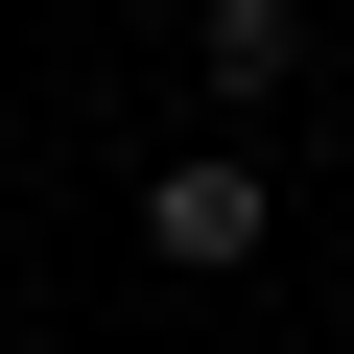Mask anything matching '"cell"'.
<instances>
[{"label": "cell", "instance_id": "1", "mask_svg": "<svg viewBox=\"0 0 354 354\" xmlns=\"http://www.w3.org/2000/svg\"><path fill=\"white\" fill-rule=\"evenodd\" d=\"M142 260H165V283H260V260H283V165H260V142H165V165H142Z\"/></svg>", "mask_w": 354, "mask_h": 354}, {"label": "cell", "instance_id": "2", "mask_svg": "<svg viewBox=\"0 0 354 354\" xmlns=\"http://www.w3.org/2000/svg\"><path fill=\"white\" fill-rule=\"evenodd\" d=\"M307 48H330L307 0H189V95H213V118H283V95H307Z\"/></svg>", "mask_w": 354, "mask_h": 354}]
</instances>
